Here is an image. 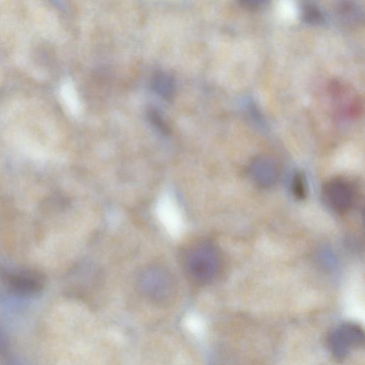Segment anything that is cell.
Segmentation results:
<instances>
[{"instance_id":"8fae6325","label":"cell","mask_w":365,"mask_h":365,"mask_svg":"<svg viewBox=\"0 0 365 365\" xmlns=\"http://www.w3.org/2000/svg\"><path fill=\"white\" fill-rule=\"evenodd\" d=\"M268 0H240L241 4L249 9H257L266 4Z\"/></svg>"},{"instance_id":"7a4b0ae2","label":"cell","mask_w":365,"mask_h":365,"mask_svg":"<svg viewBox=\"0 0 365 365\" xmlns=\"http://www.w3.org/2000/svg\"><path fill=\"white\" fill-rule=\"evenodd\" d=\"M184 263L185 270L192 279L199 284H208L218 274L221 258L215 245L202 241L187 250Z\"/></svg>"},{"instance_id":"52a82bcc","label":"cell","mask_w":365,"mask_h":365,"mask_svg":"<svg viewBox=\"0 0 365 365\" xmlns=\"http://www.w3.org/2000/svg\"><path fill=\"white\" fill-rule=\"evenodd\" d=\"M335 11L342 21L356 23L360 21L361 9L356 0H336Z\"/></svg>"},{"instance_id":"30bf717a","label":"cell","mask_w":365,"mask_h":365,"mask_svg":"<svg viewBox=\"0 0 365 365\" xmlns=\"http://www.w3.org/2000/svg\"><path fill=\"white\" fill-rule=\"evenodd\" d=\"M304 18L307 22L310 23H319L322 21L323 16L320 11L312 4L307 5L304 9Z\"/></svg>"},{"instance_id":"3957f363","label":"cell","mask_w":365,"mask_h":365,"mask_svg":"<svg viewBox=\"0 0 365 365\" xmlns=\"http://www.w3.org/2000/svg\"><path fill=\"white\" fill-rule=\"evenodd\" d=\"M364 334L354 323L345 322L334 329L328 336L329 349L334 357L344 359L354 348L364 344Z\"/></svg>"},{"instance_id":"5b68a950","label":"cell","mask_w":365,"mask_h":365,"mask_svg":"<svg viewBox=\"0 0 365 365\" xmlns=\"http://www.w3.org/2000/svg\"><path fill=\"white\" fill-rule=\"evenodd\" d=\"M6 289L15 296L34 297L43 288L42 276L34 271L20 270L6 272L3 276Z\"/></svg>"},{"instance_id":"277c9868","label":"cell","mask_w":365,"mask_h":365,"mask_svg":"<svg viewBox=\"0 0 365 365\" xmlns=\"http://www.w3.org/2000/svg\"><path fill=\"white\" fill-rule=\"evenodd\" d=\"M322 195L325 204L338 213L347 212L354 202L353 185L344 178H336L327 181L322 187Z\"/></svg>"},{"instance_id":"6da1fadb","label":"cell","mask_w":365,"mask_h":365,"mask_svg":"<svg viewBox=\"0 0 365 365\" xmlns=\"http://www.w3.org/2000/svg\"><path fill=\"white\" fill-rule=\"evenodd\" d=\"M137 282L140 293L158 305L170 304L177 295V283L173 275L160 265L150 264L141 269Z\"/></svg>"},{"instance_id":"9c48e42d","label":"cell","mask_w":365,"mask_h":365,"mask_svg":"<svg viewBox=\"0 0 365 365\" xmlns=\"http://www.w3.org/2000/svg\"><path fill=\"white\" fill-rule=\"evenodd\" d=\"M292 191L295 197L303 199L306 196V182L301 173H296L292 180Z\"/></svg>"},{"instance_id":"8992f818","label":"cell","mask_w":365,"mask_h":365,"mask_svg":"<svg viewBox=\"0 0 365 365\" xmlns=\"http://www.w3.org/2000/svg\"><path fill=\"white\" fill-rule=\"evenodd\" d=\"M249 175L258 186L269 187L277 182L279 169L277 165L271 158L259 157L250 163Z\"/></svg>"},{"instance_id":"ba28073f","label":"cell","mask_w":365,"mask_h":365,"mask_svg":"<svg viewBox=\"0 0 365 365\" xmlns=\"http://www.w3.org/2000/svg\"><path fill=\"white\" fill-rule=\"evenodd\" d=\"M62 98L70 112L77 115L81 112V105L76 90L71 82H66L61 88Z\"/></svg>"}]
</instances>
